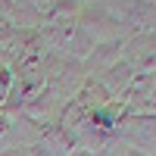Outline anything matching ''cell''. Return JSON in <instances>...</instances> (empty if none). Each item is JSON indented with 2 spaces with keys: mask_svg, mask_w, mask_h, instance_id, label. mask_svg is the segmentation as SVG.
<instances>
[{
  "mask_svg": "<svg viewBox=\"0 0 156 156\" xmlns=\"http://www.w3.org/2000/svg\"><path fill=\"white\" fill-rule=\"evenodd\" d=\"M9 140H12V125L3 119V115H0V150L9 147Z\"/></svg>",
  "mask_w": 156,
  "mask_h": 156,
  "instance_id": "obj_3",
  "label": "cell"
},
{
  "mask_svg": "<svg viewBox=\"0 0 156 156\" xmlns=\"http://www.w3.org/2000/svg\"><path fill=\"white\" fill-rule=\"evenodd\" d=\"M34 3H47V0H34Z\"/></svg>",
  "mask_w": 156,
  "mask_h": 156,
  "instance_id": "obj_5",
  "label": "cell"
},
{
  "mask_svg": "<svg viewBox=\"0 0 156 156\" xmlns=\"http://www.w3.org/2000/svg\"><path fill=\"white\" fill-rule=\"evenodd\" d=\"M131 81H134V75H131V69H128L125 62H122V66H112V72H109V81H106V87L112 90V94H119V90H122V87H128Z\"/></svg>",
  "mask_w": 156,
  "mask_h": 156,
  "instance_id": "obj_2",
  "label": "cell"
},
{
  "mask_svg": "<svg viewBox=\"0 0 156 156\" xmlns=\"http://www.w3.org/2000/svg\"><path fill=\"white\" fill-rule=\"evenodd\" d=\"M125 137L131 144L144 147V144H156V119H128L125 122Z\"/></svg>",
  "mask_w": 156,
  "mask_h": 156,
  "instance_id": "obj_1",
  "label": "cell"
},
{
  "mask_svg": "<svg viewBox=\"0 0 156 156\" xmlns=\"http://www.w3.org/2000/svg\"><path fill=\"white\" fill-rule=\"evenodd\" d=\"M72 156H90V153H72Z\"/></svg>",
  "mask_w": 156,
  "mask_h": 156,
  "instance_id": "obj_4",
  "label": "cell"
}]
</instances>
